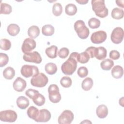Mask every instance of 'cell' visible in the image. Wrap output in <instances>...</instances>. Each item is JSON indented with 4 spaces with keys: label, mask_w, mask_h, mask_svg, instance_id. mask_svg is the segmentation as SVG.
<instances>
[{
    "label": "cell",
    "mask_w": 124,
    "mask_h": 124,
    "mask_svg": "<svg viewBox=\"0 0 124 124\" xmlns=\"http://www.w3.org/2000/svg\"><path fill=\"white\" fill-rule=\"evenodd\" d=\"M32 100L33 103L38 106H42L45 103V98L44 96L40 93H38L32 99Z\"/></svg>",
    "instance_id": "31"
},
{
    "label": "cell",
    "mask_w": 124,
    "mask_h": 124,
    "mask_svg": "<svg viewBox=\"0 0 124 124\" xmlns=\"http://www.w3.org/2000/svg\"><path fill=\"white\" fill-rule=\"evenodd\" d=\"M48 79L46 75L39 73L37 75L32 77L31 80V85L36 87H44L48 83Z\"/></svg>",
    "instance_id": "4"
},
{
    "label": "cell",
    "mask_w": 124,
    "mask_h": 124,
    "mask_svg": "<svg viewBox=\"0 0 124 124\" xmlns=\"http://www.w3.org/2000/svg\"><path fill=\"white\" fill-rule=\"evenodd\" d=\"M12 11V8L9 4L6 3H1L0 4V14L8 15Z\"/></svg>",
    "instance_id": "32"
},
{
    "label": "cell",
    "mask_w": 124,
    "mask_h": 124,
    "mask_svg": "<svg viewBox=\"0 0 124 124\" xmlns=\"http://www.w3.org/2000/svg\"><path fill=\"white\" fill-rule=\"evenodd\" d=\"M45 69L47 74L52 75L56 73L57 71V67L55 63L49 62L46 64Z\"/></svg>",
    "instance_id": "25"
},
{
    "label": "cell",
    "mask_w": 124,
    "mask_h": 124,
    "mask_svg": "<svg viewBox=\"0 0 124 124\" xmlns=\"http://www.w3.org/2000/svg\"><path fill=\"white\" fill-rule=\"evenodd\" d=\"M111 75L115 78H120L122 77L124 74V70L120 65L114 66L111 70Z\"/></svg>",
    "instance_id": "17"
},
{
    "label": "cell",
    "mask_w": 124,
    "mask_h": 124,
    "mask_svg": "<svg viewBox=\"0 0 124 124\" xmlns=\"http://www.w3.org/2000/svg\"><path fill=\"white\" fill-rule=\"evenodd\" d=\"M69 53V50L67 48L62 47L59 50L58 52V55L60 58L62 59H65L68 56Z\"/></svg>",
    "instance_id": "38"
},
{
    "label": "cell",
    "mask_w": 124,
    "mask_h": 124,
    "mask_svg": "<svg viewBox=\"0 0 124 124\" xmlns=\"http://www.w3.org/2000/svg\"><path fill=\"white\" fill-rule=\"evenodd\" d=\"M76 2L79 3L80 4H85L88 2V0H76Z\"/></svg>",
    "instance_id": "44"
},
{
    "label": "cell",
    "mask_w": 124,
    "mask_h": 124,
    "mask_svg": "<svg viewBox=\"0 0 124 124\" xmlns=\"http://www.w3.org/2000/svg\"><path fill=\"white\" fill-rule=\"evenodd\" d=\"M90 56L89 54L85 51L80 53H78L77 56V61L81 63H85L88 62L90 60Z\"/></svg>",
    "instance_id": "23"
},
{
    "label": "cell",
    "mask_w": 124,
    "mask_h": 124,
    "mask_svg": "<svg viewBox=\"0 0 124 124\" xmlns=\"http://www.w3.org/2000/svg\"><path fill=\"white\" fill-rule=\"evenodd\" d=\"M74 29L78 36L82 39H86L89 35V30L83 20H77L74 24Z\"/></svg>",
    "instance_id": "3"
},
{
    "label": "cell",
    "mask_w": 124,
    "mask_h": 124,
    "mask_svg": "<svg viewBox=\"0 0 124 124\" xmlns=\"http://www.w3.org/2000/svg\"><path fill=\"white\" fill-rule=\"evenodd\" d=\"M81 123H91V124H92V122H90V121H88V120H84V121H83L82 122H81Z\"/></svg>",
    "instance_id": "45"
},
{
    "label": "cell",
    "mask_w": 124,
    "mask_h": 124,
    "mask_svg": "<svg viewBox=\"0 0 124 124\" xmlns=\"http://www.w3.org/2000/svg\"><path fill=\"white\" fill-rule=\"evenodd\" d=\"M15 75V71L11 67H7L3 71V76L7 79H12Z\"/></svg>",
    "instance_id": "24"
},
{
    "label": "cell",
    "mask_w": 124,
    "mask_h": 124,
    "mask_svg": "<svg viewBox=\"0 0 124 124\" xmlns=\"http://www.w3.org/2000/svg\"><path fill=\"white\" fill-rule=\"evenodd\" d=\"M20 72L23 77L28 78L37 75L39 73V71L36 66L25 64L22 66Z\"/></svg>",
    "instance_id": "6"
},
{
    "label": "cell",
    "mask_w": 124,
    "mask_h": 124,
    "mask_svg": "<svg viewBox=\"0 0 124 124\" xmlns=\"http://www.w3.org/2000/svg\"><path fill=\"white\" fill-rule=\"evenodd\" d=\"M40 29L37 26H32L28 30V35L31 37L35 38L40 34Z\"/></svg>",
    "instance_id": "22"
},
{
    "label": "cell",
    "mask_w": 124,
    "mask_h": 124,
    "mask_svg": "<svg viewBox=\"0 0 124 124\" xmlns=\"http://www.w3.org/2000/svg\"><path fill=\"white\" fill-rule=\"evenodd\" d=\"M88 25L91 29H97L100 25V21L96 18L93 17L88 21Z\"/></svg>",
    "instance_id": "35"
},
{
    "label": "cell",
    "mask_w": 124,
    "mask_h": 124,
    "mask_svg": "<svg viewBox=\"0 0 124 124\" xmlns=\"http://www.w3.org/2000/svg\"><path fill=\"white\" fill-rule=\"evenodd\" d=\"M97 116L101 119L105 118L108 114V109L107 107L105 105H100L98 106L96 110Z\"/></svg>",
    "instance_id": "15"
},
{
    "label": "cell",
    "mask_w": 124,
    "mask_h": 124,
    "mask_svg": "<svg viewBox=\"0 0 124 124\" xmlns=\"http://www.w3.org/2000/svg\"><path fill=\"white\" fill-rule=\"evenodd\" d=\"M27 113L29 118L35 121L39 115V110L37 108L34 106H31L28 109Z\"/></svg>",
    "instance_id": "20"
},
{
    "label": "cell",
    "mask_w": 124,
    "mask_h": 124,
    "mask_svg": "<svg viewBox=\"0 0 124 124\" xmlns=\"http://www.w3.org/2000/svg\"><path fill=\"white\" fill-rule=\"evenodd\" d=\"M124 15V10L119 8H115L111 11V16L115 19H120L123 18Z\"/></svg>",
    "instance_id": "26"
},
{
    "label": "cell",
    "mask_w": 124,
    "mask_h": 124,
    "mask_svg": "<svg viewBox=\"0 0 124 124\" xmlns=\"http://www.w3.org/2000/svg\"><path fill=\"white\" fill-rule=\"evenodd\" d=\"M51 118L50 112L46 109H42L39 110V115L35 121L37 122H46Z\"/></svg>",
    "instance_id": "14"
},
{
    "label": "cell",
    "mask_w": 124,
    "mask_h": 124,
    "mask_svg": "<svg viewBox=\"0 0 124 124\" xmlns=\"http://www.w3.org/2000/svg\"><path fill=\"white\" fill-rule=\"evenodd\" d=\"M24 60L27 62L40 63L42 61L40 54L37 51H33L25 53L23 57Z\"/></svg>",
    "instance_id": "10"
},
{
    "label": "cell",
    "mask_w": 124,
    "mask_h": 124,
    "mask_svg": "<svg viewBox=\"0 0 124 124\" xmlns=\"http://www.w3.org/2000/svg\"><path fill=\"white\" fill-rule=\"evenodd\" d=\"M107 53V49L103 46H100V47H97V50H96V54L95 55V57L99 60H103L106 57Z\"/></svg>",
    "instance_id": "21"
},
{
    "label": "cell",
    "mask_w": 124,
    "mask_h": 124,
    "mask_svg": "<svg viewBox=\"0 0 124 124\" xmlns=\"http://www.w3.org/2000/svg\"><path fill=\"white\" fill-rule=\"evenodd\" d=\"M60 83L62 87L64 88H69L71 86L72 81L70 77L64 76L61 79Z\"/></svg>",
    "instance_id": "36"
},
{
    "label": "cell",
    "mask_w": 124,
    "mask_h": 124,
    "mask_svg": "<svg viewBox=\"0 0 124 124\" xmlns=\"http://www.w3.org/2000/svg\"><path fill=\"white\" fill-rule=\"evenodd\" d=\"M124 30L121 27H116L112 31L110 39L112 43L115 44H119L122 42L124 39Z\"/></svg>",
    "instance_id": "8"
},
{
    "label": "cell",
    "mask_w": 124,
    "mask_h": 124,
    "mask_svg": "<svg viewBox=\"0 0 124 124\" xmlns=\"http://www.w3.org/2000/svg\"><path fill=\"white\" fill-rule=\"evenodd\" d=\"M91 4L92 9L97 16L104 18L108 15V9L104 0H92Z\"/></svg>",
    "instance_id": "2"
},
{
    "label": "cell",
    "mask_w": 124,
    "mask_h": 124,
    "mask_svg": "<svg viewBox=\"0 0 124 124\" xmlns=\"http://www.w3.org/2000/svg\"><path fill=\"white\" fill-rule=\"evenodd\" d=\"M78 52L71 53L69 58L62 64L61 70L62 72L66 75H72L76 71L77 67V56Z\"/></svg>",
    "instance_id": "1"
},
{
    "label": "cell",
    "mask_w": 124,
    "mask_h": 124,
    "mask_svg": "<svg viewBox=\"0 0 124 124\" xmlns=\"http://www.w3.org/2000/svg\"><path fill=\"white\" fill-rule=\"evenodd\" d=\"M39 93V92L38 91L32 89H29L25 92L26 95L31 99H32Z\"/></svg>",
    "instance_id": "40"
},
{
    "label": "cell",
    "mask_w": 124,
    "mask_h": 124,
    "mask_svg": "<svg viewBox=\"0 0 124 124\" xmlns=\"http://www.w3.org/2000/svg\"><path fill=\"white\" fill-rule=\"evenodd\" d=\"M57 46L54 45H52L50 47L46 48L45 50V53L49 58L51 59H54L57 57Z\"/></svg>",
    "instance_id": "19"
},
{
    "label": "cell",
    "mask_w": 124,
    "mask_h": 124,
    "mask_svg": "<svg viewBox=\"0 0 124 124\" xmlns=\"http://www.w3.org/2000/svg\"><path fill=\"white\" fill-rule=\"evenodd\" d=\"M106 32L103 31H98L92 33L91 36V40L94 44H101L103 43L107 39Z\"/></svg>",
    "instance_id": "11"
},
{
    "label": "cell",
    "mask_w": 124,
    "mask_h": 124,
    "mask_svg": "<svg viewBox=\"0 0 124 124\" xmlns=\"http://www.w3.org/2000/svg\"><path fill=\"white\" fill-rule=\"evenodd\" d=\"M17 118L16 113L12 110H6L0 112V120L2 122L13 123Z\"/></svg>",
    "instance_id": "7"
},
{
    "label": "cell",
    "mask_w": 124,
    "mask_h": 124,
    "mask_svg": "<svg viewBox=\"0 0 124 124\" xmlns=\"http://www.w3.org/2000/svg\"><path fill=\"white\" fill-rule=\"evenodd\" d=\"M93 79L90 78H86L84 79L81 84V87L84 91H89L93 87Z\"/></svg>",
    "instance_id": "27"
},
{
    "label": "cell",
    "mask_w": 124,
    "mask_h": 124,
    "mask_svg": "<svg viewBox=\"0 0 124 124\" xmlns=\"http://www.w3.org/2000/svg\"><path fill=\"white\" fill-rule=\"evenodd\" d=\"M120 57V53L115 50H111L109 53V58L112 60H116L119 59Z\"/></svg>",
    "instance_id": "42"
},
{
    "label": "cell",
    "mask_w": 124,
    "mask_h": 124,
    "mask_svg": "<svg viewBox=\"0 0 124 124\" xmlns=\"http://www.w3.org/2000/svg\"><path fill=\"white\" fill-rule=\"evenodd\" d=\"M77 73L79 77L81 78H85L88 74V70L86 67H84V66L80 67L78 70Z\"/></svg>",
    "instance_id": "39"
},
{
    "label": "cell",
    "mask_w": 124,
    "mask_h": 124,
    "mask_svg": "<svg viewBox=\"0 0 124 124\" xmlns=\"http://www.w3.org/2000/svg\"><path fill=\"white\" fill-rule=\"evenodd\" d=\"M36 42L31 38H26L22 44L21 49L22 52L25 54L30 52L36 47Z\"/></svg>",
    "instance_id": "12"
},
{
    "label": "cell",
    "mask_w": 124,
    "mask_h": 124,
    "mask_svg": "<svg viewBox=\"0 0 124 124\" xmlns=\"http://www.w3.org/2000/svg\"><path fill=\"white\" fill-rule=\"evenodd\" d=\"M119 104L121 105L123 107V100H121V98L119 100Z\"/></svg>",
    "instance_id": "46"
},
{
    "label": "cell",
    "mask_w": 124,
    "mask_h": 124,
    "mask_svg": "<svg viewBox=\"0 0 124 124\" xmlns=\"http://www.w3.org/2000/svg\"><path fill=\"white\" fill-rule=\"evenodd\" d=\"M114 65V62L109 59L103 60L100 63L101 68L104 70H109Z\"/></svg>",
    "instance_id": "29"
},
{
    "label": "cell",
    "mask_w": 124,
    "mask_h": 124,
    "mask_svg": "<svg viewBox=\"0 0 124 124\" xmlns=\"http://www.w3.org/2000/svg\"><path fill=\"white\" fill-rule=\"evenodd\" d=\"M7 31L11 36H15L19 32L20 28L18 25L17 24H11L8 26L7 28Z\"/></svg>",
    "instance_id": "18"
},
{
    "label": "cell",
    "mask_w": 124,
    "mask_h": 124,
    "mask_svg": "<svg viewBox=\"0 0 124 124\" xmlns=\"http://www.w3.org/2000/svg\"><path fill=\"white\" fill-rule=\"evenodd\" d=\"M54 28L49 24L45 25L42 28V33L45 36H51L54 34Z\"/></svg>",
    "instance_id": "28"
},
{
    "label": "cell",
    "mask_w": 124,
    "mask_h": 124,
    "mask_svg": "<svg viewBox=\"0 0 124 124\" xmlns=\"http://www.w3.org/2000/svg\"><path fill=\"white\" fill-rule=\"evenodd\" d=\"M62 12V7L60 3H54L52 7V13L56 16H60Z\"/></svg>",
    "instance_id": "33"
},
{
    "label": "cell",
    "mask_w": 124,
    "mask_h": 124,
    "mask_svg": "<svg viewBox=\"0 0 124 124\" xmlns=\"http://www.w3.org/2000/svg\"><path fill=\"white\" fill-rule=\"evenodd\" d=\"M11 43L8 39H1L0 41V48L4 50H8L10 49Z\"/></svg>",
    "instance_id": "34"
},
{
    "label": "cell",
    "mask_w": 124,
    "mask_h": 124,
    "mask_svg": "<svg viewBox=\"0 0 124 124\" xmlns=\"http://www.w3.org/2000/svg\"><path fill=\"white\" fill-rule=\"evenodd\" d=\"M96 50H97V47H95L94 46H90L88 47L86 49L85 51L89 54L91 58H93L95 57Z\"/></svg>",
    "instance_id": "41"
},
{
    "label": "cell",
    "mask_w": 124,
    "mask_h": 124,
    "mask_svg": "<svg viewBox=\"0 0 124 124\" xmlns=\"http://www.w3.org/2000/svg\"><path fill=\"white\" fill-rule=\"evenodd\" d=\"M13 85L15 91L18 92H21L26 88L27 83L24 79L20 77H17L14 81Z\"/></svg>",
    "instance_id": "13"
},
{
    "label": "cell",
    "mask_w": 124,
    "mask_h": 124,
    "mask_svg": "<svg viewBox=\"0 0 124 124\" xmlns=\"http://www.w3.org/2000/svg\"><path fill=\"white\" fill-rule=\"evenodd\" d=\"M73 113L70 110H65L59 116L58 123L60 124H70L74 120Z\"/></svg>",
    "instance_id": "9"
},
{
    "label": "cell",
    "mask_w": 124,
    "mask_h": 124,
    "mask_svg": "<svg viewBox=\"0 0 124 124\" xmlns=\"http://www.w3.org/2000/svg\"><path fill=\"white\" fill-rule=\"evenodd\" d=\"M29 99L25 96H20L16 99V104L17 107L21 109H24L26 108L29 105Z\"/></svg>",
    "instance_id": "16"
},
{
    "label": "cell",
    "mask_w": 124,
    "mask_h": 124,
    "mask_svg": "<svg viewBox=\"0 0 124 124\" xmlns=\"http://www.w3.org/2000/svg\"><path fill=\"white\" fill-rule=\"evenodd\" d=\"M65 11L67 15L73 16L77 12V7L75 4L69 3L65 6Z\"/></svg>",
    "instance_id": "30"
},
{
    "label": "cell",
    "mask_w": 124,
    "mask_h": 124,
    "mask_svg": "<svg viewBox=\"0 0 124 124\" xmlns=\"http://www.w3.org/2000/svg\"><path fill=\"white\" fill-rule=\"evenodd\" d=\"M48 97L50 101L53 103H57L61 99L59 89L56 84H51L48 88Z\"/></svg>",
    "instance_id": "5"
},
{
    "label": "cell",
    "mask_w": 124,
    "mask_h": 124,
    "mask_svg": "<svg viewBox=\"0 0 124 124\" xmlns=\"http://www.w3.org/2000/svg\"><path fill=\"white\" fill-rule=\"evenodd\" d=\"M9 61V57L7 54L3 53H0V66L1 67L6 65Z\"/></svg>",
    "instance_id": "37"
},
{
    "label": "cell",
    "mask_w": 124,
    "mask_h": 124,
    "mask_svg": "<svg viewBox=\"0 0 124 124\" xmlns=\"http://www.w3.org/2000/svg\"><path fill=\"white\" fill-rule=\"evenodd\" d=\"M124 0H116V3H117V5L119 7L122 8H124Z\"/></svg>",
    "instance_id": "43"
}]
</instances>
